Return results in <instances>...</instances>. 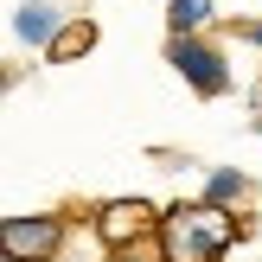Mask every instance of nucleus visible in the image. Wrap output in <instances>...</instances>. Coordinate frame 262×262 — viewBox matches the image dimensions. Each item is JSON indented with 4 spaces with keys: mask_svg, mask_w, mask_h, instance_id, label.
I'll list each match as a JSON object with an SVG mask.
<instances>
[{
    "mask_svg": "<svg viewBox=\"0 0 262 262\" xmlns=\"http://www.w3.org/2000/svg\"><path fill=\"white\" fill-rule=\"evenodd\" d=\"M237 243V217L224 205H179L160 217V250L166 262H224V250Z\"/></svg>",
    "mask_w": 262,
    "mask_h": 262,
    "instance_id": "1",
    "label": "nucleus"
},
{
    "mask_svg": "<svg viewBox=\"0 0 262 262\" xmlns=\"http://www.w3.org/2000/svg\"><path fill=\"white\" fill-rule=\"evenodd\" d=\"M58 19L64 13L51 7V0H26V7L13 13V32H19L26 45H58Z\"/></svg>",
    "mask_w": 262,
    "mask_h": 262,
    "instance_id": "5",
    "label": "nucleus"
},
{
    "mask_svg": "<svg viewBox=\"0 0 262 262\" xmlns=\"http://www.w3.org/2000/svg\"><path fill=\"white\" fill-rule=\"evenodd\" d=\"M7 262H51L64 243V217H7Z\"/></svg>",
    "mask_w": 262,
    "mask_h": 262,
    "instance_id": "3",
    "label": "nucleus"
},
{
    "mask_svg": "<svg viewBox=\"0 0 262 262\" xmlns=\"http://www.w3.org/2000/svg\"><path fill=\"white\" fill-rule=\"evenodd\" d=\"M166 58H173V71L186 77V83L199 90V96H224V90H230V64H224V51H217V45H205V38L173 32Z\"/></svg>",
    "mask_w": 262,
    "mask_h": 262,
    "instance_id": "2",
    "label": "nucleus"
},
{
    "mask_svg": "<svg viewBox=\"0 0 262 262\" xmlns=\"http://www.w3.org/2000/svg\"><path fill=\"white\" fill-rule=\"evenodd\" d=\"M211 205H230V199H243V173H211V192H205Z\"/></svg>",
    "mask_w": 262,
    "mask_h": 262,
    "instance_id": "7",
    "label": "nucleus"
},
{
    "mask_svg": "<svg viewBox=\"0 0 262 262\" xmlns=\"http://www.w3.org/2000/svg\"><path fill=\"white\" fill-rule=\"evenodd\" d=\"M77 45H90V26H83V32H64V38H58V45H51V58H71V51H77Z\"/></svg>",
    "mask_w": 262,
    "mask_h": 262,
    "instance_id": "9",
    "label": "nucleus"
},
{
    "mask_svg": "<svg viewBox=\"0 0 262 262\" xmlns=\"http://www.w3.org/2000/svg\"><path fill=\"white\" fill-rule=\"evenodd\" d=\"M250 38H256V45H262V26H250Z\"/></svg>",
    "mask_w": 262,
    "mask_h": 262,
    "instance_id": "10",
    "label": "nucleus"
},
{
    "mask_svg": "<svg viewBox=\"0 0 262 262\" xmlns=\"http://www.w3.org/2000/svg\"><path fill=\"white\" fill-rule=\"evenodd\" d=\"M147 224H154V217H147V205H141V199H135V205L122 199V205H109V211L96 217V230L109 237V250H122V243H141V237H147Z\"/></svg>",
    "mask_w": 262,
    "mask_h": 262,
    "instance_id": "4",
    "label": "nucleus"
},
{
    "mask_svg": "<svg viewBox=\"0 0 262 262\" xmlns=\"http://www.w3.org/2000/svg\"><path fill=\"white\" fill-rule=\"evenodd\" d=\"M109 262H166V250H154V243L141 237V243H122V250H109Z\"/></svg>",
    "mask_w": 262,
    "mask_h": 262,
    "instance_id": "8",
    "label": "nucleus"
},
{
    "mask_svg": "<svg viewBox=\"0 0 262 262\" xmlns=\"http://www.w3.org/2000/svg\"><path fill=\"white\" fill-rule=\"evenodd\" d=\"M205 19H211V0H173V7H166V26H173V32H199Z\"/></svg>",
    "mask_w": 262,
    "mask_h": 262,
    "instance_id": "6",
    "label": "nucleus"
}]
</instances>
